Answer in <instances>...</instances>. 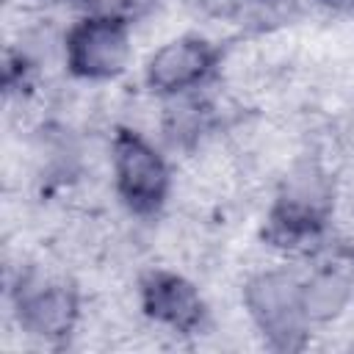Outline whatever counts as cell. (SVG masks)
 I'll use <instances>...</instances> for the list:
<instances>
[{
	"instance_id": "cell-1",
	"label": "cell",
	"mask_w": 354,
	"mask_h": 354,
	"mask_svg": "<svg viewBox=\"0 0 354 354\" xmlns=\"http://www.w3.org/2000/svg\"><path fill=\"white\" fill-rule=\"evenodd\" d=\"M332 210V185L315 166H299L282 185L263 238L282 249H301L318 241Z\"/></svg>"
},
{
	"instance_id": "cell-2",
	"label": "cell",
	"mask_w": 354,
	"mask_h": 354,
	"mask_svg": "<svg viewBox=\"0 0 354 354\" xmlns=\"http://www.w3.org/2000/svg\"><path fill=\"white\" fill-rule=\"evenodd\" d=\"M243 304L271 348L299 351L307 340L310 318L304 310L301 282L288 271L254 274L243 288Z\"/></svg>"
},
{
	"instance_id": "cell-3",
	"label": "cell",
	"mask_w": 354,
	"mask_h": 354,
	"mask_svg": "<svg viewBox=\"0 0 354 354\" xmlns=\"http://www.w3.org/2000/svg\"><path fill=\"white\" fill-rule=\"evenodd\" d=\"M111 163L116 194L133 213H155L171 188V174L163 155L136 130L119 127L111 141Z\"/></svg>"
},
{
	"instance_id": "cell-4",
	"label": "cell",
	"mask_w": 354,
	"mask_h": 354,
	"mask_svg": "<svg viewBox=\"0 0 354 354\" xmlns=\"http://www.w3.org/2000/svg\"><path fill=\"white\" fill-rule=\"evenodd\" d=\"M130 22L111 14H88L66 30V69L83 80H111L130 61Z\"/></svg>"
},
{
	"instance_id": "cell-5",
	"label": "cell",
	"mask_w": 354,
	"mask_h": 354,
	"mask_svg": "<svg viewBox=\"0 0 354 354\" xmlns=\"http://www.w3.org/2000/svg\"><path fill=\"white\" fill-rule=\"evenodd\" d=\"M14 310L19 326L41 340L69 337L80 315L75 288L39 271L19 274V282L14 288Z\"/></svg>"
},
{
	"instance_id": "cell-6",
	"label": "cell",
	"mask_w": 354,
	"mask_h": 354,
	"mask_svg": "<svg viewBox=\"0 0 354 354\" xmlns=\"http://www.w3.org/2000/svg\"><path fill=\"white\" fill-rule=\"evenodd\" d=\"M218 64V50L199 39L183 36L163 44L147 64V83L152 91L174 97L205 83Z\"/></svg>"
},
{
	"instance_id": "cell-7",
	"label": "cell",
	"mask_w": 354,
	"mask_h": 354,
	"mask_svg": "<svg viewBox=\"0 0 354 354\" xmlns=\"http://www.w3.org/2000/svg\"><path fill=\"white\" fill-rule=\"evenodd\" d=\"M141 307L147 318L171 332L191 335L205 324V301L183 274L155 268L141 279Z\"/></svg>"
},
{
	"instance_id": "cell-8",
	"label": "cell",
	"mask_w": 354,
	"mask_h": 354,
	"mask_svg": "<svg viewBox=\"0 0 354 354\" xmlns=\"http://www.w3.org/2000/svg\"><path fill=\"white\" fill-rule=\"evenodd\" d=\"M301 296H304V310H307L310 324L332 321L348 304L351 282L337 271H321V274L310 277L307 282H301Z\"/></svg>"
},
{
	"instance_id": "cell-9",
	"label": "cell",
	"mask_w": 354,
	"mask_h": 354,
	"mask_svg": "<svg viewBox=\"0 0 354 354\" xmlns=\"http://www.w3.org/2000/svg\"><path fill=\"white\" fill-rule=\"evenodd\" d=\"M207 105L194 100V97H185V100H174L169 108H166V116H163V127H166V136L174 141V144H194L205 127H207Z\"/></svg>"
},
{
	"instance_id": "cell-10",
	"label": "cell",
	"mask_w": 354,
	"mask_h": 354,
	"mask_svg": "<svg viewBox=\"0 0 354 354\" xmlns=\"http://www.w3.org/2000/svg\"><path fill=\"white\" fill-rule=\"evenodd\" d=\"M155 6V0H97V14H111V17H119L124 22H133L138 19L141 14H147L149 8Z\"/></svg>"
},
{
	"instance_id": "cell-11",
	"label": "cell",
	"mask_w": 354,
	"mask_h": 354,
	"mask_svg": "<svg viewBox=\"0 0 354 354\" xmlns=\"http://www.w3.org/2000/svg\"><path fill=\"white\" fill-rule=\"evenodd\" d=\"M185 3L207 17H235L243 6V0H185Z\"/></svg>"
},
{
	"instance_id": "cell-12",
	"label": "cell",
	"mask_w": 354,
	"mask_h": 354,
	"mask_svg": "<svg viewBox=\"0 0 354 354\" xmlns=\"http://www.w3.org/2000/svg\"><path fill=\"white\" fill-rule=\"evenodd\" d=\"M321 3L335 11H354V0H321Z\"/></svg>"
}]
</instances>
